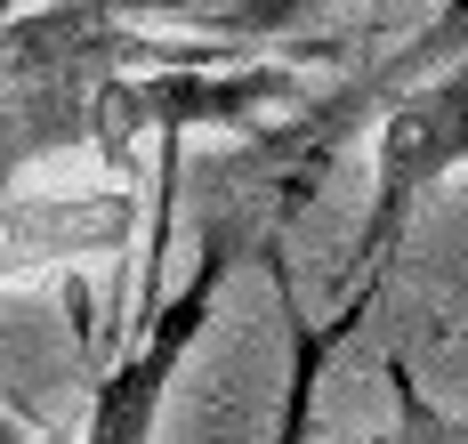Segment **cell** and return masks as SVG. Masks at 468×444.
<instances>
[{
    "instance_id": "obj_1",
    "label": "cell",
    "mask_w": 468,
    "mask_h": 444,
    "mask_svg": "<svg viewBox=\"0 0 468 444\" xmlns=\"http://www.w3.org/2000/svg\"><path fill=\"white\" fill-rule=\"evenodd\" d=\"M242 259V218L218 210V218H202V259H194L186 291L162 299L154 307V332L138 340V355L97 388V412H90V437L105 444H138L154 428V412H162V388H170V372L186 364V347L202 340V323H210V307L227 291V267Z\"/></svg>"
},
{
    "instance_id": "obj_2",
    "label": "cell",
    "mask_w": 468,
    "mask_h": 444,
    "mask_svg": "<svg viewBox=\"0 0 468 444\" xmlns=\"http://www.w3.org/2000/svg\"><path fill=\"white\" fill-rule=\"evenodd\" d=\"M8 8H16V0H0V16H8Z\"/></svg>"
}]
</instances>
